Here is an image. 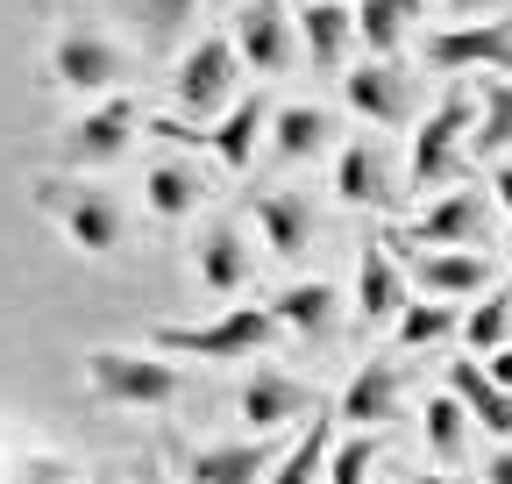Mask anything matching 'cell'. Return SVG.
Here are the masks:
<instances>
[{
    "label": "cell",
    "mask_w": 512,
    "mask_h": 484,
    "mask_svg": "<svg viewBox=\"0 0 512 484\" xmlns=\"http://www.w3.org/2000/svg\"><path fill=\"white\" fill-rule=\"evenodd\" d=\"M86 392L100 406H171L178 399V363L143 349H93L86 356Z\"/></svg>",
    "instance_id": "1"
},
{
    "label": "cell",
    "mask_w": 512,
    "mask_h": 484,
    "mask_svg": "<svg viewBox=\"0 0 512 484\" xmlns=\"http://www.w3.org/2000/svg\"><path fill=\"white\" fill-rule=\"evenodd\" d=\"M36 207H50L72 235V250L86 257H107L121 250V207L100 193V186H72V178H36Z\"/></svg>",
    "instance_id": "2"
},
{
    "label": "cell",
    "mask_w": 512,
    "mask_h": 484,
    "mask_svg": "<svg viewBox=\"0 0 512 484\" xmlns=\"http://www.w3.org/2000/svg\"><path fill=\"white\" fill-rule=\"evenodd\" d=\"M278 335V321H271V307H228V314H214V321H200V328H157V349H178V356H214V363H235V356H256Z\"/></svg>",
    "instance_id": "3"
},
{
    "label": "cell",
    "mask_w": 512,
    "mask_h": 484,
    "mask_svg": "<svg viewBox=\"0 0 512 484\" xmlns=\"http://www.w3.org/2000/svg\"><path fill=\"white\" fill-rule=\"evenodd\" d=\"M235 72H242V57H235V43L228 36H200L185 57H178V107L185 114H221V107H235Z\"/></svg>",
    "instance_id": "4"
},
{
    "label": "cell",
    "mask_w": 512,
    "mask_h": 484,
    "mask_svg": "<svg viewBox=\"0 0 512 484\" xmlns=\"http://www.w3.org/2000/svg\"><path fill=\"white\" fill-rule=\"evenodd\" d=\"M477 129V107H470V93H448L427 121H420V136H413V186L427 193V186H441V178H456V164H463V136Z\"/></svg>",
    "instance_id": "5"
},
{
    "label": "cell",
    "mask_w": 512,
    "mask_h": 484,
    "mask_svg": "<svg viewBox=\"0 0 512 484\" xmlns=\"http://www.w3.org/2000/svg\"><path fill=\"white\" fill-rule=\"evenodd\" d=\"M427 65H434V72H470V65H484L491 79H505V72H512V22L434 29V36H427Z\"/></svg>",
    "instance_id": "6"
},
{
    "label": "cell",
    "mask_w": 512,
    "mask_h": 484,
    "mask_svg": "<svg viewBox=\"0 0 512 484\" xmlns=\"http://www.w3.org/2000/svg\"><path fill=\"white\" fill-rule=\"evenodd\" d=\"M50 79L72 93H107V86H121V50L93 29H64L50 43Z\"/></svg>",
    "instance_id": "7"
},
{
    "label": "cell",
    "mask_w": 512,
    "mask_h": 484,
    "mask_svg": "<svg viewBox=\"0 0 512 484\" xmlns=\"http://www.w3.org/2000/svg\"><path fill=\"white\" fill-rule=\"evenodd\" d=\"M292 15H285V0H249V8L235 15V57H242V65L249 72H285L292 65Z\"/></svg>",
    "instance_id": "8"
},
{
    "label": "cell",
    "mask_w": 512,
    "mask_h": 484,
    "mask_svg": "<svg viewBox=\"0 0 512 484\" xmlns=\"http://www.w3.org/2000/svg\"><path fill=\"white\" fill-rule=\"evenodd\" d=\"M128 136H136V100H100L93 114H79L72 129H64V157L72 164H114L128 150Z\"/></svg>",
    "instance_id": "9"
},
{
    "label": "cell",
    "mask_w": 512,
    "mask_h": 484,
    "mask_svg": "<svg viewBox=\"0 0 512 484\" xmlns=\"http://www.w3.org/2000/svg\"><path fill=\"white\" fill-rule=\"evenodd\" d=\"M484 228H491V193H470V186L441 193V200L413 221V235L434 242V250H463V242H484Z\"/></svg>",
    "instance_id": "10"
},
{
    "label": "cell",
    "mask_w": 512,
    "mask_h": 484,
    "mask_svg": "<svg viewBox=\"0 0 512 484\" xmlns=\"http://www.w3.org/2000/svg\"><path fill=\"white\" fill-rule=\"evenodd\" d=\"M342 93H349V107H356L363 121H384V129H399V121L413 114V79H406L399 65H377V57L342 79Z\"/></svg>",
    "instance_id": "11"
},
{
    "label": "cell",
    "mask_w": 512,
    "mask_h": 484,
    "mask_svg": "<svg viewBox=\"0 0 512 484\" xmlns=\"http://www.w3.org/2000/svg\"><path fill=\"white\" fill-rule=\"evenodd\" d=\"M448 399H456V406L477 420V428H491V435L512 449V392L491 385L484 363H448Z\"/></svg>",
    "instance_id": "12"
},
{
    "label": "cell",
    "mask_w": 512,
    "mask_h": 484,
    "mask_svg": "<svg viewBox=\"0 0 512 484\" xmlns=\"http://www.w3.org/2000/svg\"><path fill=\"white\" fill-rule=\"evenodd\" d=\"M413 285L448 307V299L484 292V285H491V264H484L477 250H420V257H413Z\"/></svg>",
    "instance_id": "13"
},
{
    "label": "cell",
    "mask_w": 512,
    "mask_h": 484,
    "mask_svg": "<svg viewBox=\"0 0 512 484\" xmlns=\"http://www.w3.org/2000/svg\"><path fill=\"white\" fill-rule=\"evenodd\" d=\"M235 406H242L249 428L264 435V428H285L292 413H306V385H292L285 371H271V363H256V371L242 378V392H235Z\"/></svg>",
    "instance_id": "14"
},
{
    "label": "cell",
    "mask_w": 512,
    "mask_h": 484,
    "mask_svg": "<svg viewBox=\"0 0 512 484\" xmlns=\"http://www.w3.org/2000/svg\"><path fill=\"white\" fill-rule=\"evenodd\" d=\"M349 36H356V15L342 8V0H306L299 8V43L320 72H335L342 57H349Z\"/></svg>",
    "instance_id": "15"
},
{
    "label": "cell",
    "mask_w": 512,
    "mask_h": 484,
    "mask_svg": "<svg viewBox=\"0 0 512 484\" xmlns=\"http://www.w3.org/2000/svg\"><path fill=\"white\" fill-rule=\"evenodd\" d=\"M256 228H264L271 257H306L313 250V207L299 193H256Z\"/></svg>",
    "instance_id": "16"
},
{
    "label": "cell",
    "mask_w": 512,
    "mask_h": 484,
    "mask_svg": "<svg viewBox=\"0 0 512 484\" xmlns=\"http://www.w3.org/2000/svg\"><path fill=\"white\" fill-rule=\"evenodd\" d=\"M392 406H399V371L384 356H370L363 371L349 378V392H342L335 413L349 420V428H377V420H392Z\"/></svg>",
    "instance_id": "17"
},
{
    "label": "cell",
    "mask_w": 512,
    "mask_h": 484,
    "mask_svg": "<svg viewBox=\"0 0 512 484\" xmlns=\"http://www.w3.org/2000/svg\"><path fill=\"white\" fill-rule=\"evenodd\" d=\"M356 314L363 321H399L406 314V285L384 257V242H363V264H356Z\"/></svg>",
    "instance_id": "18"
},
{
    "label": "cell",
    "mask_w": 512,
    "mask_h": 484,
    "mask_svg": "<svg viewBox=\"0 0 512 484\" xmlns=\"http://www.w3.org/2000/svg\"><path fill=\"white\" fill-rule=\"evenodd\" d=\"M185 470H192V484H256L271 470V442H214Z\"/></svg>",
    "instance_id": "19"
},
{
    "label": "cell",
    "mask_w": 512,
    "mask_h": 484,
    "mask_svg": "<svg viewBox=\"0 0 512 484\" xmlns=\"http://www.w3.org/2000/svg\"><path fill=\"white\" fill-rule=\"evenodd\" d=\"M200 285L207 292H242L249 285V242L235 235V221H214L200 235Z\"/></svg>",
    "instance_id": "20"
},
{
    "label": "cell",
    "mask_w": 512,
    "mask_h": 484,
    "mask_svg": "<svg viewBox=\"0 0 512 484\" xmlns=\"http://www.w3.org/2000/svg\"><path fill=\"white\" fill-rule=\"evenodd\" d=\"M413 22H420V0H356V36L370 43L377 65H392V57H399V43H406Z\"/></svg>",
    "instance_id": "21"
},
{
    "label": "cell",
    "mask_w": 512,
    "mask_h": 484,
    "mask_svg": "<svg viewBox=\"0 0 512 484\" xmlns=\"http://www.w3.org/2000/svg\"><path fill=\"white\" fill-rule=\"evenodd\" d=\"M335 193H342L349 207H392V178H384L377 143H349V150L335 157Z\"/></svg>",
    "instance_id": "22"
},
{
    "label": "cell",
    "mask_w": 512,
    "mask_h": 484,
    "mask_svg": "<svg viewBox=\"0 0 512 484\" xmlns=\"http://www.w3.org/2000/svg\"><path fill=\"white\" fill-rule=\"evenodd\" d=\"M271 321L292 328V335H328L335 328V285H320V278H299L271 299Z\"/></svg>",
    "instance_id": "23"
},
{
    "label": "cell",
    "mask_w": 512,
    "mask_h": 484,
    "mask_svg": "<svg viewBox=\"0 0 512 484\" xmlns=\"http://www.w3.org/2000/svg\"><path fill=\"white\" fill-rule=\"evenodd\" d=\"M328 456H335V420L320 413V420H306V435L271 463V484H328Z\"/></svg>",
    "instance_id": "24"
},
{
    "label": "cell",
    "mask_w": 512,
    "mask_h": 484,
    "mask_svg": "<svg viewBox=\"0 0 512 484\" xmlns=\"http://www.w3.org/2000/svg\"><path fill=\"white\" fill-rule=\"evenodd\" d=\"M200 193H207V178L192 171V164H178V157L150 164V178H143V200H150V214H157V221L192 214V207H200Z\"/></svg>",
    "instance_id": "25"
},
{
    "label": "cell",
    "mask_w": 512,
    "mask_h": 484,
    "mask_svg": "<svg viewBox=\"0 0 512 484\" xmlns=\"http://www.w3.org/2000/svg\"><path fill=\"white\" fill-rule=\"evenodd\" d=\"M328 136H335L328 107H285V114H271V143H278V157H285V164L320 157V150H328Z\"/></svg>",
    "instance_id": "26"
},
{
    "label": "cell",
    "mask_w": 512,
    "mask_h": 484,
    "mask_svg": "<svg viewBox=\"0 0 512 484\" xmlns=\"http://www.w3.org/2000/svg\"><path fill=\"white\" fill-rule=\"evenodd\" d=\"M264 129H271L264 100H235V107L214 121V136H207V143H214V157H221L228 171H242V164L256 157V136H264Z\"/></svg>",
    "instance_id": "27"
},
{
    "label": "cell",
    "mask_w": 512,
    "mask_h": 484,
    "mask_svg": "<svg viewBox=\"0 0 512 484\" xmlns=\"http://www.w3.org/2000/svg\"><path fill=\"white\" fill-rule=\"evenodd\" d=\"M470 150L477 157H505L512 150V79H484V114L470 129Z\"/></svg>",
    "instance_id": "28"
},
{
    "label": "cell",
    "mask_w": 512,
    "mask_h": 484,
    "mask_svg": "<svg viewBox=\"0 0 512 484\" xmlns=\"http://www.w3.org/2000/svg\"><path fill=\"white\" fill-rule=\"evenodd\" d=\"M463 342H470L477 356H498V349L512 342V292H484V299H477L470 321H463Z\"/></svg>",
    "instance_id": "29"
},
{
    "label": "cell",
    "mask_w": 512,
    "mask_h": 484,
    "mask_svg": "<svg viewBox=\"0 0 512 484\" xmlns=\"http://www.w3.org/2000/svg\"><path fill=\"white\" fill-rule=\"evenodd\" d=\"M427 449H434V463H463V442H470V413L456 406V399H427Z\"/></svg>",
    "instance_id": "30"
},
{
    "label": "cell",
    "mask_w": 512,
    "mask_h": 484,
    "mask_svg": "<svg viewBox=\"0 0 512 484\" xmlns=\"http://www.w3.org/2000/svg\"><path fill=\"white\" fill-rule=\"evenodd\" d=\"M456 307H441V299H420V307H406L399 314V349H434V342H448L456 335Z\"/></svg>",
    "instance_id": "31"
},
{
    "label": "cell",
    "mask_w": 512,
    "mask_h": 484,
    "mask_svg": "<svg viewBox=\"0 0 512 484\" xmlns=\"http://www.w3.org/2000/svg\"><path fill=\"white\" fill-rule=\"evenodd\" d=\"M370 463H377V442H370V435H349V442L328 456V484H370Z\"/></svg>",
    "instance_id": "32"
},
{
    "label": "cell",
    "mask_w": 512,
    "mask_h": 484,
    "mask_svg": "<svg viewBox=\"0 0 512 484\" xmlns=\"http://www.w3.org/2000/svg\"><path fill=\"white\" fill-rule=\"evenodd\" d=\"M192 8H200V0H143V29H150L157 43H171V36L192 22Z\"/></svg>",
    "instance_id": "33"
},
{
    "label": "cell",
    "mask_w": 512,
    "mask_h": 484,
    "mask_svg": "<svg viewBox=\"0 0 512 484\" xmlns=\"http://www.w3.org/2000/svg\"><path fill=\"white\" fill-rule=\"evenodd\" d=\"M441 8H448V15H498L505 0H441Z\"/></svg>",
    "instance_id": "34"
},
{
    "label": "cell",
    "mask_w": 512,
    "mask_h": 484,
    "mask_svg": "<svg viewBox=\"0 0 512 484\" xmlns=\"http://www.w3.org/2000/svg\"><path fill=\"white\" fill-rule=\"evenodd\" d=\"M484 371H491V385H505V392H512V342H505V349L484 363Z\"/></svg>",
    "instance_id": "35"
},
{
    "label": "cell",
    "mask_w": 512,
    "mask_h": 484,
    "mask_svg": "<svg viewBox=\"0 0 512 484\" xmlns=\"http://www.w3.org/2000/svg\"><path fill=\"white\" fill-rule=\"evenodd\" d=\"M484 484H512V449H498V456L484 463Z\"/></svg>",
    "instance_id": "36"
},
{
    "label": "cell",
    "mask_w": 512,
    "mask_h": 484,
    "mask_svg": "<svg viewBox=\"0 0 512 484\" xmlns=\"http://www.w3.org/2000/svg\"><path fill=\"white\" fill-rule=\"evenodd\" d=\"M491 193H498V207L512 214V164H498V178H491Z\"/></svg>",
    "instance_id": "37"
},
{
    "label": "cell",
    "mask_w": 512,
    "mask_h": 484,
    "mask_svg": "<svg viewBox=\"0 0 512 484\" xmlns=\"http://www.w3.org/2000/svg\"><path fill=\"white\" fill-rule=\"evenodd\" d=\"M413 484H456V477H413Z\"/></svg>",
    "instance_id": "38"
},
{
    "label": "cell",
    "mask_w": 512,
    "mask_h": 484,
    "mask_svg": "<svg viewBox=\"0 0 512 484\" xmlns=\"http://www.w3.org/2000/svg\"><path fill=\"white\" fill-rule=\"evenodd\" d=\"M143 484H164V477H157V470H143Z\"/></svg>",
    "instance_id": "39"
}]
</instances>
